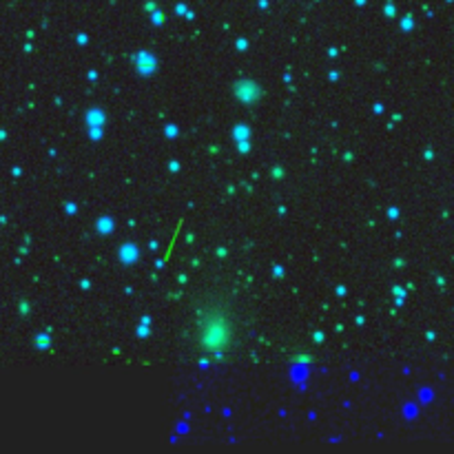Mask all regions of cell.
Listing matches in <instances>:
<instances>
[{
  "label": "cell",
  "instance_id": "cell-1",
  "mask_svg": "<svg viewBox=\"0 0 454 454\" xmlns=\"http://www.w3.org/2000/svg\"><path fill=\"white\" fill-rule=\"evenodd\" d=\"M190 339L198 352L224 357L237 339V317L224 295H204L190 319Z\"/></svg>",
  "mask_w": 454,
  "mask_h": 454
}]
</instances>
